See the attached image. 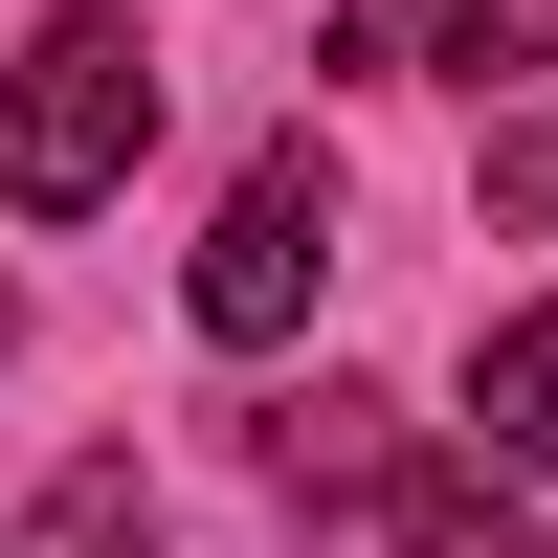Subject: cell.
I'll list each match as a JSON object with an SVG mask.
<instances>
[{
	"label": "cell",
	"instance_id": "5b68a950",
	"mask_svg": "<svg viewBox=\"0 0 558 558\" xmlns=\"http://www.w3.org/2000/svg\"><path fill=\"white\" fill-rule=\"evenodd\" d=\"M23 558H157V492H134V447H89V470H45Z\"/></svg>",
	"mask_w": 558,
	"mask_h": 558
},
{
	"label": "cell",
	"instance_id": "ba28073f",
	"mask_svg": "<svg viewBox=\"0 0 558 558\" xmlns=\"http://www.w3.org/2000/svg\"><path fill=\"white\" fill-rule=\"evenodd\" d=\"M492 202H514V223H558V112H492Z\"/></svg>",
	"mask_w": 558,
	"mask_h": 558
},
{
	"label": "cell",
	"instance_id": "7a4b0ae2",
	"mask_svg": "<svg viewBox=\"0 0 558 558\" xmlns=\"http://www.w3.org/2000/svg\"><path fill=\"white\" fill-rule=\"evenodd\" d=\"M313 268H336V157H313V134H268V157L223 179V223H202V336H291Z\"/></svg>",
	"mask_w": 558,
	"mask_h": 558
},
{
	"label": "cell",
	"instance_id": "277c9868",
	"mask_svg": "<svg viewBox=\"0 0 558 558\" xmlns=\"http://www.w3.org/2000/svg\"><path fill=\"white\" fill-rule=\"evenodd\" d=\"M336 68H470V89H514V68H558V0H357Z\"/></svg>",
	"mask_w": 558,
	"mask_h": 558
},
{
	"label": "cell",
	"instance_id": "6da1fadb",
	"mask_svg": "<svg viewBox=\"0 0 558 558\" xmlns=\"http://www.w3.org/2000/svg\"><path fill=\"white\" fill-rule=\"evenodd\" d=\"M134 134H157V68H134V0H68V23L0 68V202L23 223H68V202H112L134 179Z\"/></svg>",
	"mask_w": 558,
	"mask_h": 558
},
{
	"label": "cell",
	"instance_id": "3957f363",
	"mask_svg": "<svg viewBox=\"0 0 558 558\" xmlns=\"http://www.w3.org/2000/svg\"><path fill=\"white\" fill-rule=\"evenodd\" d=\"M268 492H291V514H380V492H402V402H380V380L268 402Z\"/></svg>",
	"mask_w": 558,
	"mask_h": 558
},
{
	"label": "cell",
	"instance_id": "9c48e42d",
	"mask_svg": "<svg viewBox=\"0 0 558 558\" xmlns=\"http://www.w3.org/2000/svg\"><path fill=\"white\" fill-rule=\"evenodd\" d=\"M0 357H23V291H0Z\"/></svg>",
	"mask_w": 558,
	"mask_h": 558
},
{
	"label": "cell",
	"instance_id": "8992f818",
	"mask_svg": "<svg viewBox=\"0 0 558 558\" xmlns=\"http://www.w3.org/2000/svg\"><path fill=\"white\" fill-rule=\"evenodd\" d=\"M470 425H492V470H558V313H514L470 357Z\"/></svg>",
	"mask_w": 558,
	"mask_h": 558
},
{
	"label": "cell",
	"instance_id": "52a82bcc",
	"mask_svg": "<svg viewBox=\"0 0 558 558\" xmlns=\"http://www.w3.org/2000/svg\"><path fill=\"white\" fill-rule=\"evenodd\" d=\"M402 558H558V514H536V492H470V470H425V492H402Z\"/></svg>",
	"mask_w": 558,
	"mask_h": 558
}]
</instances>
